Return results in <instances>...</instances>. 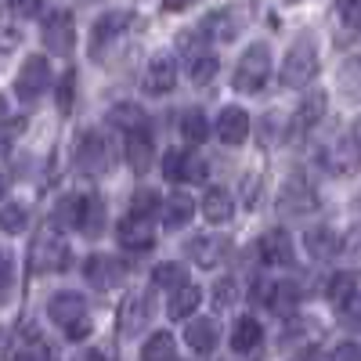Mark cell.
Returning a JSON list of instances; mask_svg holds the SVG:
<instances>
[{"instance_id": "1", "label": "cell", "mask_w": 361, "mask_h": 361, "mask_svg": "<svg viewBox=\"0 0 361 361\" xmlns=\"http://www.w3.org/2000/svg\"><path fill=\"white\" fill-rule=\"evenodd\" d=\"M271 76V51L267 44H253L246 47V54L238 58V69H235V90H243V94H253L260 90Z\"/></svg>"}, {"instance_id": "2", "label": "cell", "mask_w": 361, "mask_h": 361, "mask_svg": "<svg viewBox=\"0 0 361 361\" xmlns=\"http://www.w3.org/2000/svg\"><path fill=\"white\" fill-rule=\"evenodd\" d=\"M318 76V51L311 40H296L282 62V83L286 87H304Z\"/></svg>"}, {"instance_id": "3", "label": "cell", "mask_w": 361, "mask_h": 361, "mask_svg": "<svg viewBox=\"0 0 361 361\" xmlns=\"http://www.w3.org/2000/svg\"><path fill=\"white\" fill-rule=\"evenodd\" d=\"M199 29H202V37H209L214 44H231L246 29V11L238 8V4H224L217 11H209Z\"/></svg>"}, {"instance_id": "4", "label": "cell", "mask_w": 361, "mask_h": 361, "mask_svg": "<svg viewBox=\"0 0 361 361\" xmlns=\"http://www.w3.org/2000/svg\"><path fill=\"white\" fill-rule=\"evenodd\" d=\"M40 37H44V47L51 54H69L73 51V40H76V22L69 11H51L44 15V25H40Z\"/></svg>"}, {"instance_id": "5", "label": "cell", "mask_w": 361, "mask_h": 361, "mask_svg": "<svg viewBox=\"0 0 361 361\" xmlns=\"http://www.w3.org/2000/svg\"><path fill=\"white\" fill-rule=\"evenodd\" d=\"M47 83H51L47 58H44V54H29L25 62H22V69H18V76H15V94H18L22 102H33V98L44 94Z\"/></svg>"}, {"instance_id": "6", "label": "cell", "mask_w": 361, "mask_h": 361, "mask_svg": "<svg viewBox=\"0 0 361 361\" xmlns=\"http://www.w3.org/2000/svg\"><path fill=\"white\" fill-rule=\"evenodd\" d=\"M109 159H112L109 141H105L98 130H87V134L80 137V145H76V166H80L83 173H90V177H98V173L109 170Z\"/></svg>"}, {"instance_id": "7", "label": "cell", "mask_w": 361, "mask_h": 361, "mask_svg": "<svg viewBox=\"0 0 361 361\" xmlns=\"http://www.w3.org/2000/svg\"><path fill=\"white\" fill-rule=\"evenodd\" d=\"M69 264V246L54 228H47L37 243H33V267L37 271H62Z\"/></svg>"}, {"instance_id": "8", "label": "cell", "mask_w": 361, "mask_h": 361, "mask_svg": "<svg viewBox=\"0 0 361 361\" xmlns=\"http://www.w3.org/2000/svg\"><path fill=\"white\" fill-rule=\"evenodd\" d=\"M130 18H134L130 11H105V15L94 22V29H90V54L102 58V51H105V47H112L119 37L127 33Z\"/></svg>"}, {"instance_id": "9", "label": "cell", "mask_w": 361, "mask_h": 361, "mask_svg": "<svg viewBox=\"0 0 361 361\" xmlns=\"http://www.w3.org/2000/svg\"><path fill=\"white\" fill-rule=\"evenodd\" d=\"M257 250H260V260H264L267 267H293V260H296L293 235H289L286 228L264 231V235H260V243H257Z\"/></svg>"}, {"instance_id": "10", "label": "cell", "mask_w": 361, "mask_h": 361, "mask_svg": "<svg viewBox=\"0 0 361 361\" xmlns=\"http://www.w3.org/2000/svg\"><path fill=\"white\" fill-rule=\"evenodd\" d=\"M141 87L148 90V94H170V90L177 87V62H173V54H156L152 62L145 66Z\"/></svg>"}, {"instance_id": "11", "label": "cell", "mask_w": 361, "mask_h": 361, "mask_svg": "<svg viewBox=\"0 0 361 361\" xmlns=\"http://www.w3.org/2000/svg\"><path fill=\"white\" fill-rule=\"evenodd\" d=\"M47 314H51L54 325L69 329V325H76V322L87 318V300H83L80 293H73V289L54 293V296H51V304H47Z\"/></svg>"}, {"instance_id": "12", "label": "cell", "mask_w": 361, "mask_h": 361, "mask_svg": "<svg viewBox=\"0 0 361 361\" xmlns=\"http://www.w3.org/2000/svg\"><path fill=\"white\" fill-rule=\"evenodd\" d=\"M279 206H282V214L304 217V214H311V209L318 206V199H314V188L307 185V180L289 177L286 188H282V195H279Z\"/></svg>"}, {"instance_id": "13", "label": "cell", "mask_w": 361, "mask_h": 361, "mask_svg": "<svg viewBox=\"0 0 361 361\" xmlns=\"http://www.w3.org/2000/svg\"><path fill=\"white\" fill-rule=\"evenodd\" d=\"M116 235H119V246L134 250V253L152 250V243H156L152 221H141V217H123V221H119V228H116Z\"/></svg>"}, {"instance_id": "14", "label": "cell", "mask_w": 361, "mask_h": 361, "mask_svg": "<svg viewBox=\"0 0 361 361\" xmlns=\"http://www.w3.org/2000/svg\"><path fill=\"white\" fill-rule=\"evenodd\" d=\"M152 159H156V145H152V134L145 130H130L127 134V163L134 173H148L152 170Z\"/></svg>"}, {"instance_id": "15", "label": "cell", "mask_w": 361, "mask_h": 361, "mask_svg": "<svg viewBox=\"0 0 361 361\" xmlns=\"http://www.w3.org/2000/svg\"><path fill=\"white\" fill-rule=\"evenodd\" d=\"M217 137L224 141V145H243L246 137H250V116L243 112V109H224L221 116H217Z\"/></svg>"}, {"instance_id": "16", "label": "cell", "mask_w": 361, "mask_h": 361, "mask_svg": "<svg viewBox=\"0 0 361 361\" xmlns=\"http://www.w3.org/2000/svg\"><path fill=\"white\" fill-rule=\"evenodd\" d=\"M76 228L87 238H98L105 228V199L102 195H83L80 199V214H76Z\"/></svg>"}, {"instance_id": "17", "label": "cell", "mask_w": 361, "mask_h": 361, "mask_svg": "<svg viewBox=\"0 0 361 361\" xmlns=\"http://www.w3.org/2000/svg\"><path fill=\"white\" fill-rule=\"evenodd\" d=\"M83 275H87L90 286L109 289V286H116L119 279H123V264L112 260V257H90V260L83 264Z\"/></svg>"}, {"instance_id": "18", "label": "cell", "mask_w": 361, "mask_h": 361, "mask_svg": "<svg viewBox=\"0 0 361 361\" xmlns=\"http://www.w3.org/2000/svg\"><path fill=\"white\" fill-rule=\"evenodd\" d=\"M202 217H206L209 224H228V221L235 217V199H231V192L209 188V192L202 195Z\"/></svg>"}, {"instance_id": "19", "label": "cell", "mask_w": 361, "mask_h": 361, "mask_svg": "<svg viewBox=\"0 0 361 361\" xmlns=\"http://www.w3.org/2000/svg\"><path fill=\"white\" fill-rule=\"evenodd\" d=\"M224 246H228V243H224V238H217V235H195L185 250H188L192 264H199V267H214V264L221 260Z\"/></svg>"}, {"instance_id": "20", "label": "cell", "mask_w": 361, "mask_h": 361, "mask_svg": "<svg viewBox=\"0 0 361 361\" xmlns=\"http://www.w3.org/2000/svg\"><path fill=\"white\" fill-rule=\"evenodd\" d=\"M185 340H188L192 350L209 354V350L217 347V322L214 318H192L188 329H185Z\"/></svg>"}, {"instance_id": "21", "label": "cell", "mask_w": 361, "mask_h": 361, "mask_svg": "<svg viewBox=\"0 0 361 361\" xmlns=\"http://www.w3.org/2000/svg\"><path fill=\"white\" fill-rule=\"evenodd\" d=\"M329 304H333L336 311H350L357 304V279L350 275V271L333 275V282H329Z\"/></svg>"}, {"instance_id": "22", "label": "cell", "mask_w": 361, "mask_h": 361, "mask_svg": "<svg viewBox=\"0 0 361 361\" xmlns=\"http://www.w3.org/2000/svg\"><path fill=\"white\" fill-rule=\"evenodd\" d=\"M325 109H329L325 90H311V94L300 102V109H296V116H293V127H296V130H311L318 119L325 116Z\"/></svg>"}, {"instance_id": "23", "label": "cell", "mask_w": 361, "mask_h": 361, "mask_svg": "<svg viewBox=\"0 0 361 361\" xmlns=\"http://www.w3.org/2000/svg\"><path fill=\"white\" fill-rule=\"evenodd\" d=\"M109 123L130 134V130H145V127H148V116H145V109L134 105V102H116V105L109 109Z\"/></svg>"}, {"instance_id": "24", "label": "cell", "mask_w": 361, "mask_h": 361, "mask_svg": "<svg viewBox=\"0 0 361 361\" xmlns=\"http://www.w3.org/2000/svg\"><path fill=\"white\" fill-rule=\"evenodd\" d=\"M195 214V199L188 192H173L166 202H163V224L166 228H185Z\"/></svg>"}, {"instance_id": "25", "label": "cell", "mask_w": 361, "mask_h": 361, "mask_svg": "<svg viewBox=\"0 0 361 361\" xmlns=\"http://www.w3.org/2000/svg\"><path fill=\"white\" fill-rule=\"evenodd\" d=\"M260 340H264V329H260L257 318H238V322H235V329H231V350H235V354L257 350Z\"/></svg>"}, {"instance_id": "26", "label": "cell", "mask_w": 361, "mask_h": 361, "mask_svg": "<svg viewBox=\"0 0 361 361\" xmlns=\"http://www.w3.org/2000/svg\"><path fill=\"white\" fill-rule=\"evenodd\" d=\"M199 300H202L199 286H192V282L177 286V289H173V296H170V307H166V314H170L173 322H185V318L199 307Z\"/></svg>"}, {"instance_id": "27", "label": "cell", "mask_w": 361, "mask_h": 361, "mask_svg": "<svg viewBox=\"0 0 361 361\" xmlns=\"http://www.w3.org/2000/svg\"><path fill=\"white\" fill-rule=\"evenodd\" d=\"M173 354H177V343H173V336L170 333H152L145 340V347H141V361H173Z\"/></svg>"}, {"instance_id": "28", "label": "cell", "mask_w": 361, "mask_h": 361, "mask_svg": "<svg viewBox=\"0 0 361 361\" xmlns=\"http://www.w3.org/2000/svg\"><path fill=\"white\" fill-rule=\"evenodd\" d=\"M25 228H29V206L25 202L0 206V231L4 235H22Z\"/></svg>"}, {"instance_id": "29", "label": "cell", "mask_w": 361, "mask_h": 361, "mask_svg": "<svg viewBox=\"0 0 361 361\" xmlns=\"http://www.w3.org/2000/svg\"><path fill=\"white\" fill-rule=\"evenodd\" d=\"M159 214V192L156 188H137L130 195V209L127 217H141V221H152Z\"/></svg>"}, {"instance_id": "30", "label": "cell", "mask_w": 361, "mask_h": 361, "mask_svg": "<svg viewBox=\"0 0 361 361\" xmlns=\"http://www.w3.org/2000/svg\"><path fill=\"white\" fill-rule=\"evenodd\" d=\"M145 322H148V307H145V300H141V296L127 300L123 311H119V329H123L127 336H134V333H141V325H145Z\"/></svg>"}, {"instance_id": "31", "label": "cell", "mask_w": 361, "mask_h": 361, "mask_svg": "<svg viewBox=\"0 0 361 361\" xmlns=\"http://www.w3.org/2000/svg\"><path fill=\"white\" fill-rule=\"evenodd\" d=\"M307 250H311V257H318V260L333 257V253L340 250V235H336V231H329V228L307 231Z\"/></svg>"}, {"instance_id": "32", "label": "cell", "mask_w": 361, "mask_h": 361, "mask_svg": "<svg viewBox=\"0 0 361 361\" xmlns=\"http://www.w3.org/2000/svg\"><path fill=\"white\" fill-rule=\"evenodd\" d=\"M180 134H185V141H192V145L206 141V137H209V123H206V116H202L199 109L185 112V116H180Z\"/></svg>"}, {"instance_id": "33", "label": "cell", "mask_w": 361, "mask_h": 361, "mask_svg": "<svg viewBox=\"0 0 361 361\" xmlns=\"http://www.w3.org/2000/svg\"><path fill=\"white\" fill-rule=\"evenodd\" d=\"M188 159L192 156H185L180 148H170V152L163 156V177L173 180V185H177V180H188Z\"/></svg>"}, {"instance_id": "34", "label": "cell", "mask_w": 361, "mask_h": 361, "mask_svg": "<svg viewBox=\"0 0 361 361\" xmlns=\"http://www.w3.org/2000/svg\"><path fill=\"white\" fill-rule=\"evenodd\" d=\"M152 286L156 289H177V286H185V267H180V264H159L152 271Z\"/></svg>"}, {"instance_id": "35", "label": "cell", "mask_w": 361, "mask_h": 361, "mask_svg": "<svg viewBox=\"0 0 361 361\" xmlns=\"http://www.w3.org/2000/svg\"><path fill=\"white\" fill-rule=\"evenodd\" d=\"M214 73H217V54H195L192 58V66H188V76H192V83H209L214 80Z\"/></svg>"}, {"instance_id": "36", "label": "cell", "mask_w": 361, "mask_h": 361, "mask_svg": "<svg viewBox=\"0 0 361 361\" xmlns=\"http://www.w3.org/2000/svg\"><path fill=\"white\" fill-rule=\"evenodd\" d=\"M76 214H80V199L66 195L62 202L54 206V224H51V228H54V231H58V228H66V224H73V228H76Z\"/></svg>"}, {"instance_id": "37", "label": "cell", "mask_w": 361, "mask_h": 361, "mask_svg": "<svg viewBox=\"0 0 361 361\" xmlns=\"http://www.w3.org/2000/svg\"><path fill=\"white\" fill-rule=\"evenodd\" d=\"M73 94H76V73H62V80H58V109L69 112L73 109Z\"/></svg>"}, {"instance_id": "38", "label": "cell", "mask_w": 361, "mask_h": 361, "mask_svg": "<svg viewBox=\"0 0 361 361\" xmlns=\"http://www.w3.org/2000/svg\"><path fill=\"white\" fill-rule=\"evenodd\" d=\"M235 296H238L235 279H221V282L214 286V304H217V307H231V304H235Z\"/></svg>"}, {"instance_id": "39", "label": "cell", "mask_w": 361, "mask_h": 361, "mask_svg": "<svg viewBox=\"0 0 361 361\" xmlns=\"http://www.w3.org/2000/svg\"><path fill=\"white\" fill-rule=\"evenodd\" d=\"M11 282H15V260H11V253L0 250V300L8 296V286Z\"/></svg>"}, {"instance_id": "40", "label": "cell", "mask_w": 361, "mask_h": 361, "mask_svg": "<svg viewBox=\"0 0 361 361\" xmlns=\"http://www.w3.org/2000/svg\"><path fill=\"white\" fill-rule=\"evenodd\" d=\"M340 15H343V25L354 29L361 22V0H340Z\"/></svg>"}, {"instance_id": "41", "label": "cell", "mask_w": 361, "mask_h": 361, "mask_svg": "<svg viewBox=\"0 0 361 361\" xmlns=\"http://www.w3.org/2000/svg\"><path fill=\"white\" fill-rule=\"evenodd\" d=\"M15 361H54V357H51V350L44 343H33V347H25Z\"/></svg>"}, {"instance_id": "42", "label": "cell", "mask_w": 361, "mask_h": 361, "mask_svg": "<svg viewBox=\"0 0 361 361\" xmlns=\"http://www.w3.org/2000/svg\"><path fill=\"white\" fill-rule=\"evenodd\" d=\"M40 4H44V0H8V8H11L15 15H22V18H25V15H37Z\"/></svg>"}, {"instance_id": "43", "label": "cell", "mask_w": 361, "mask_h": 361, "mask_svg": "<svg viewBox=\"0 0 361 361\" xmlns=\"http://www.w3.org/2000/svg\"><path fill=\"white\" fill-rule=\"evenodd\" d=\"M66 336H69V340H87V336H90V318L69 325V329H66Z\"/></svg>"}, {"instance_id": "44", "label": "cell", "mask_w": 361, "mask_h": 361, "mask_svg": "<svg viewBox=\"0 0 361 361\" xmlns=\"http://www.w3.org/2000/svg\"><path fill=\"white\" fill-rule=\"evenodd\" d=\"M357 357H361L357 343H343V347H336V354H333V361H357Z\"/></svg>"}, {"instance_id": "45", "label": "cell", "mask_w": 361, "mask_h": 361, "mask_svg": "<svg viewBox=\"0 0 361 361\" xmlns=\"http://www.w3.org/2000/svg\"><path fill=\"white\" fill-rule=\"evenodd\" d=\"M163 4H166L170 11H177V8H185V4H188V0H163Z\"/></svg>"}, {"instance_id": "46", "label": "cell", "mask_w": 361, "mask_h": 361, "mask_svg": "<svg viewBox=\"0 0 361 361\" xmlns=\"http://www.w3.org/2000/svg\"><path fill=\"white\" fill-rule=\"evenodd\" d=\"M83 361H109V357H105V354H102V350H90V354H87V357H83Z\"/></svg>"}, {"instance_id": "47", "label": "cell", "mask_w": 361, "mask_h": 361, "mask_svg": "<svg viewBox=\"0 0 361 361\" xmlns=\"http://www.w3.org/2000/svg\"><path fill=\"white\" fill-rule=\"evenodd\" d=\"M4 195H8V177L0 173V199H4Z\"/></svg>"}]
</instances>
